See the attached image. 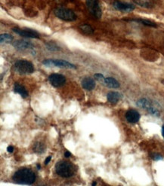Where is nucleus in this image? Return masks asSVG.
Masks as SVG:
<instances>
[{
  "instance_id": "5",
  "label": "nucleus",
  "mask_w": 164,
  "mask_h": 186,
  "mask_svg": "<svg viewBox=\"0 0 164 186\" xmlns=\"http://www.w3.org/2000/svg\"><path fill=\"white\" fill-rule=\"evenodd\" d=\"M43 64L44 66H55V67L59 68H64V69H73L76 70L75 65L73 63L67 62L66 60H52V59H48V60H45L43 62Z\"/></svg>"
},
{
  "instance_id": "23",
  "label": "nucleus",
  "mask_w": 164,
  "mask_h": 186,
  "mask_svg": "<svg viewBox=\"0 0 164 186\" xmlns=\"http://www.w3.org/2000/svg\"><path fill=\"white\" fill-rule=\"evenodd\" d=\"M94 78L98 81H104L105 79L104 75L102 74H101V73H96V74H95Z\"/></svg>"
},
{
  "instance_id": "10",
  "label": "nucleus",
  "mask_w": 164,
  "mask_h": 186,
  "mask_svg": "<svg viewBox=\"0 0 164 186\" xmlns=\"http://www.w3.org/2000/svg\"><path fill=\"white\" fill-rule=\"evenodd\" d=\"M48 81L52 86L55 87V88H58V87H61V86L64 84V83L66 82V78L61 74L54 73V74L49 75Z\"/></svg>"
},
{
  "instance_id": "8",
  "label": "nucleus",
  "mask_w": 164,
  "mask_h": 186,
  "mask_svg": "<svg viewBox=\"0 0 164 186\" xmlns=\"http://www.w3.org/2000/svg\"><path fill=\"white\" fill-rule=\"evenodd\" d=\"M12 30L18 35L22 37H25V38H39V36H40L38 32L32 29H20V28L15 27L13 28Z\"/></svg>"
},
{
  "instance_id": "27",
  "label": "nucleus",
  "mask_w": 164,
  "mask_h": 186,
  "mask_svg": "<svg viewBox=\"0 0 164 186\" xmlns=\"http://www.w3.org/2000/svg\"><path fill=\"white\" fill-rule=\"evenodd\" d=\"M64 156H65V157H70V156H71V153H70V152H69L68 151H65Z\"/></svg>"
},
{
  "instance_id": "2",
  "label": "nucleus",
  "mask_w": 164,
  "mask_h": 186,
  "mask_svg": "<svg viewBox=\"0 0 164 186\" xmlns=\"http://www.w3.org/2000/svg\"><path fill=\"white\" fill-rule=\"evenodd\" d=\"M55 171L57 175L60 176L63 178H69L74 175L76 168L71 163L61 161L56 164Z\"/></svg>"
},
{
  "instance_id": "18",
  "label": "nucleus",
  "mask_w": 164,
  "mask_h": 186,
  "mask_svg": "<svg viewBox=\"0 0 164 186\" xmlns=\"http://www.w3.org/2000/svg\"><path fill=\"white\" fill-rule=\"evenodd\" d=\"M46 149V146L43 144V142H36L34 143L33 147V150L34 152H36V153H43Z\"/></svg>"
},
{
  "instance_id": "19",
  "label": "nucleus",
  "mask_w": 164,
  "mask_h": 186,
  "mask_svg": "<svg viewBox=\"0 0 164 186\" xmlns=\"http://www.w3.org/2000/svg\"><path fill=\"white\" fill-rule=\"evenodd\" d=\"M132 21L139 23V24H143V25L148 26H151V27H156V26H157V25H156L155 23L152 22V21L148 20H144V19H135V20H133Z\"/></svg>"
},
{
  "instance_id": "9",
  "label": "nucleus",
  "mask_w": 164,
  "mask_h": 186,
  "mask_svg": "<svg viewBox=\"0 0 164 186\" xmlns=\"http://www.w3.org/2000/svg\"><path fill=\"white\" fill-rule=\"evenodd\" d=\"M14 47L17 50L20 51H30L32 53H35L34 51V46L30 42H27L24 40H18L14 42Z\"/></svg>"
},
{
  "instance_id": "4",
  "label": "nucleus",
  "mask_w": 164,
  "mask_h": 186,
  "mask_svg": "<svg viewBox=\"0 0 164 186\" xmlns=\"http://www.w3.org/2000/svg\"><path fill=\"white\" fill-rule=\"evenodd\" d=\"M15 69L20 74H31L34 72L33 63L26 60H19L15 63Z\"/></svg>"
},
{
  "instance_id": "16",
  "label": "nucleus",
  "mask_w": 164,
  "mask_h": 186,
  "mask_svg": "<svg viewBox=\"0 0 164 186\" xmlns=\"http://www.w3.org/2000/svg\"><path fill=\"white\" fill-rule=\"evenodd\" d=\"M104 82V84H106L108 88H114V89L115 88H120V83H119L116 79L112 78V77L105 78Z\"/></svg>"
},
{
  "instance_id": "13",
  "label": "nucleus",
  "mask_w": 164,
  "mask_h": 186,
  "mask_svg": "<svg viewBox=\"0 0 164 186\" xmlns=\"http://www.w3.org/2000/svg\"><path fill=\"white\" fill-rule=\"evenodd\" d=\"M83 88L87 91H92L95 88V82L90 77H86L82 80Z\"/></svg>"
},
{
  "instance_id": "12",
  "label": "nucleus",
  "mask_w": 164,
  "mask_h": 186,
  "mask_svg": "<svg viewBox=\"0 0 164 186\" xmlns=\"http://www.w3.org/2000/svg\"><path fill=\"white\" fill-rule=\"evenodd\" d=\"M125 118L128 122L135 124L138 122L140 119V114L138 113V111H137L136 110L129 109L125 113Z\"/></svg>"
},
{
  "instance_id": "14",
  "label": "nucleus",
  "mask_w": 164,
  "mask_h": 186,
  "mask_svg": "<svg viewBox=\"0 0 164 186\" xmlns=\"http://www.w3.org/2000/svg\"><path fill=\"white\" fill-rule=\"evenodd\" d=\"M14 91H15V93H18L24 98H26L28 97V92L27 89L24 88V86L19 84V83H15V86H14Z\"/></svg>"
},
{
  "instance_id": "20",
  "label": "nucleus",
  "mask_w": 164,
  "mask_h": 186,
  "mask_svg": "<svg viewBox=\"0 0 164 186\" xmlns=\"http://www.w3.org/2000/svg\"><path fill=\"white\" fill-rule=\"evenodd\" d=\"M13 40V36L8 33H4L0 36V42L1 43H9Z\"/></svg>"
},
{
  "instance_id": "24",
  "label": "nucleus",
  "mask_w": 164,
  "mask_h": 186,
  "mask_svg": "<svg viewBox=\"0 0 164 186\" xmlns=\"http://www.w3.org/2000/svg\"><path fill=\"white\" fill-rule=\"evenodd\" d=\"M151 157L154 160V161H160V160H162L163 157L162 155H159V154H153L151 155Z\"/></svg>"
},
{
  "instance_id": "29",
  "label": "nucleus",
  "mask_w": 164,
  "mask_h": 186,
  "mask_svg": "<svg viewBox=\"0 0 164 186\" xmlns=\"http://www.w3.org/2000/svg\"><path fill=\"white\" fill-rule=\"evenodd\" d=\"M36 166H37V168H38V170H40L41 166H40V165H39V164H37V165H36Z\"/></svg>"
},
{
  "instance_id": "6",
  "label": "nucleus",
  "mask_w": 164,
  "mask_h": 186,
  "mask_svg": "<svg viewBox=\"0 0 164 186\" xmlns=\"http://www.w3.org/2000/svg\"><path fill=\"white\" fill-rule=\"evenodd\" d=\"M137 105H138V106H139V107L147 110L150 114H151V115H156V116H159V115H160V111H159L158 109H157L149 100H148V99H140V100L137 102Z\"/></svg>"
},
{
  "instance_id": "11",
  "label": "nucleus",
  "mask_w": 164,
  "mask_h": 186,
  "mask_svg": "<svg viewBox=\"0 0 164 186\" xmlns=\"http://www.w3.org/2000/svg\"><path fill=\"white\" fill-rule=\"evenodd\" d=\"M113 6L117 11H123V12H130L135 9V6L132 4L125 3V2H120V1H115L113 3Z\"/></svg>"
},
{
  "instance_id": "28",
  "label": "nucleus",
  "mask_w": 164,
  "mask_h": 186,
  "mask_svg": "<svg viewBox=\"0 0 164 186\" xmlns=\"http://www.w3.org/2000/svg\"><path fill=\"white\" fill-rule=\"evenodd\" d=\"M162 135L164 138V124L163 125V127H162Z\"/></svg>"
},
{
  "instance_id": "25",
  "label": "nucleus",
  "mask_w": 164,
  "mask_h": 186,
  "mask_svg": "<svg viewBox=\"0 0 164 186\" xmlns=\"http://www.w3.org/2000/svg\"><path fill=\"white\" fill-rule=\"evenodd\" d=\"M7 151H8V152H10V153H12V152H13V151H14V147H13V146H8Z\"/></svg>"
},
{
  "instance_id": "22",
  "label": "nucleus",
  "mask_w": 164,
  "mask_h": 186,
  "mask_svg": "<svg viewBox=\"0 0 164 186\" xmlns=\"http://www.w3.org/2000/svg\"><path fill=\"white\" fill-rule=\"evenodd\" d=\"M47 47H48V49L50 50V51H58L60 50V47L55 44V43H54V42H48V44H47Z\"/></svg>"
},
{
  "instance_id": "17",
  "label": "nucleus",
  "mask_w": 164,
  "mask_h": 186,
  "mask_svg": "<svg viewBox=\"0 0 164 186\" xmlns=\"http://www.w3.org/2000/svg\"><path fill=\"white\" fill-rule=\"evenodd\" d=\"M79 29L82 31V33L86 34V35H92L94 33V29L89 24H83L79 26Z\"/></svg>"
},
{
  "instance_id": "15",
  "label": "nucleus",
  "mask_w": 164,
  "mask_h": 186,
  "mask_svg": "<svg viewBox=\"0 0 164 186\" xmlns=\"http://www.w3.org/2000/svg\"><path fill=\"white\" fill-rule=\"evenodd\" d=\"M107 100L112 103V104H116L121 98V95L118 92H109L107 95Z\"/></svg>"
},
{
  "instance_id": "21",
  "label": "nucleus",
  "mask_w": 164,
  "mask_h": 186,
  "mask_svg": "<svg viewBox=\"0 0 164 186\" xmlns=\"http://www.w3.org/2000/svg\"><path fill=\"white\" fill-rule=\"evenodd\" d=\"M134 2L141 7L149 8L151 6V2L150 0H133Z\"/></svg>"
},
{
  "instance_id": "1",
  "label": "nucleus",
  "mask_w": 164,
  "mask_h": 186,
  "mask_svg": "<svg viewBox=\"0 0 164 186\" xmlns=\"http://www.w3.org/2000/svg\"><path fill=\"white\" fill-rule=\"evenodd\" d=\"M13 180L20 185H31L35 182L36 176L29 169H20L14 174Z\"/></svg>"
},
{
  "instance_id": "3",
  "label": "nucleus",
  "mask_w": 164,
  "mask_h": 186,
  "mask_svg": "<svg viewBox=\"0 0 164 186\" xmlns=\"http://www.w3.org/2000/svg\"><path fill=\"white\" fill-rule=\"evenodd\" d=\"M54 13L57 17L64 21H74L76 20L77 17L72 10L66 8H57Z\"/></svg>"
},
{
  "instance_id": "26",
  "label": "nucleus",
  "mask_w": 164,
  "mask_h": 186,
  "mask_svg": "<svg viewBox=\"0 0 164 186\" xmlns=\"http://www.w3.org/2000/svg\"><path fill=\"white\" fill-rule=\"evenodd\" d=\"M51 160H52V157H51V156H48V157H46V159L45 160V164H46H46H48V163L51 161Z\"/></svg>"
},
{
  "instance_id": "30",
  "label": "nucleus",
  "mask_w": 164,
  "mask_h": 186,
  "mask_svg": "<svg viewBox=\"0 0 164 186\" xmlns=\"http://www.w3.org/2000/svg\"><path fill=\"white\" fill-rule=\"evenodd\" d=\"M96 185V183H92V185Z\"/></svg>"
},
{
  "instance_id": "7",
  "label": "nucleus",
  "mask_w": 164,
  "mask_h": 186,
  "mask_svg": "<svg viewBox=\"0 0 164 186\" xmlns=\"http://www.w3.org/2000/svg\"><path fill=\"white\" fill-rule=\"evenodd\" d=\"M86 6L93 16L97 18H101L102 14V8L98 0H86Z\"/></svg>"
}]
</instances>
